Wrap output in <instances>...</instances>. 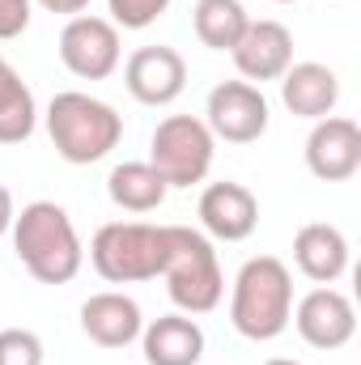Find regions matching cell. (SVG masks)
Returning <instances> with one entry per match:
<instances>
[{"label":"cell","mask_w":361,"mask_h":365,"mask_svg":"<svg viewBox=\"0 0 361 365\" xmlns=\"http://www.w3.org/2000/svg\"><path fill=\"white\" fill-rule=\"evenodd\" d=\"M13 251L21 268L34 276L39 284H68L77 280L86 264V247L77 238L73 217L56 200H34L13 217Z\"/></svg>","instance_id":"obj_1"},{"label":"cell","mask_w":361,"mask_h":365,"mask_svg":"<svg viewBox=\"0 0 361 365\" xmlns=\"http://www.w3.org/2000/svg\"><path fill=\"white\" fill-rule=\"evenodd\" d=\"M293 319V276L276 255H255L234 276L230 293V323L238 336L264 344L276 340Z\"/></svg>","instance_id":"obj_2"},{"label":"cell","mask_w":361,"mask_h":365,"mask_svg":"<svg viewBox=\"0 0 361 365\" xmlns=\"http://www.w3.org/2000/svg\"><path fill=\"white\" fill-rule=\"evenodd\" d=\"M47 136L68 166H93L119 145L123 119L111 102L93 93L64 90L47 102Z\"/></svg>","instance_id":"obj_3"},{"label":"cell","mask_w":361,"mask_h":365,"mask_svg":"<svg viewBox=\"0 0 361 365\" xmlns=\"http://www.w3.org/2000/svg\"><path fill=\"white\" fill-rule=\"evenodd\" d=\"M171 259V225L149 221H106L90 242V264L106 284L158 280Z\"/></svg>","instance_id":"obj_4"},{"label":"cell","mask_w":361,"mask_h":365,"mask_svg":"<svg viewBox=\"0 0 361 365\" xmlns=\"http://www.w3.org/2000/svg\"><path fill=\"white\" fill-rule=\"evenodd\" d=\"M166 293L183 314H208L225 297V276L217 264L213 238L191 230V225H171V259H166Z\"/></svg>","instance_id":"obj_5"},{"label":"cell","mask_w":361,"mask_h":365,"mask_svg":"<svg viewBox=\"0 0 361 365\" xmlns=\"http://www.w3.org/2000/svg\"><path fill=\"white\" fill-rule=\"evenodd\" d=\"M217 153V136L195 115H166L149 136V166L166 187H195L208 179Z\"/></svg>","instance_id":"obj_6"},{"label":"cell","mask_w":361,"mask_h":365,"mask_svg":"<svg viewBox=\"0 0 361 365\" xmlns=\"http://www.w3.org/2000/svg\"><path fill=\"white\" fill-rule=\"evenodd\" d=\"M204 123L225 145H255L268 132V98L251 81H221L208 90Z\"/></svg>","instance_id":"obj_7"},{"label":"cell","mask_w":361,"mask_h":365,"mask_svg":"<svg viewBox=\"0 0 361 365\" xmlns=\"http://www.w3.org/2000/svg\"><path fill=\"white\" fill-rule=\"evenodd\" d=\"M119 26H111L106 17L77 13L64 21L60 30V64L81 77V81H106L119 68Z\"/></svg>","instance_id":"obj_8"},{"label":"cell","mask_w":361,"mask_h":365,"mask_svg":"<svg viewBox=\"0 0 361 365\" xmlns=\"http://www.w3.org/2000/svg\"><path fill=\"white\" fill-rule=\"evenodd\" d=\"M289 323L298 327V336H302L310 349H323V353H336V349H345V344L357 336V310H353V302H349L340 289H332V284L310 289V293L293 306V319H289Z\"/></svg>","instance_id":"obj_9"},{"label":"cell","mask_w":361,"mask_h":365,"mask_svg":"<svg viewBox=\"0 0 361 365\" xmlns=\"http://www.w3.org/2000/svg\"><path fill=\"white\" fill-rule=\"evenodd\" d=\"M306 166L323 182H345L361 170V128L349 115L315 119L306 136Z\"/></svg>","instance_id":"obj_10"},{"label":"cell","mask_w":361,"mask_h":365,"mask_svg":"<svg viewBox=\"0 0 361 365\" xmlns=\"http://www.w3.org/2000/svg\"><path fill=\"white\" fill-rule=\"evenodd\" d=\"M200 225L208 238L217 242H247L260 225V200L251 187L234 179H221V182H208L200 191Z\"/></svg>","instance_id":"obj_11"},{"label":"cell","mask_w":361,"mask_h":365,"mask_svg":"<svg viewBox=\"0 0 361 365\" xmlns=\"http://www.w3.org/2000/svg\"><path fill=\"white\" fill-rule=\"evenodd\" d=\"M123 86L141 106H171L187 90V60L175 47H141L123 64Z\"/></svg>","instance_id":"obj_12"},{"label":"cell","mask_w":361,"mask_h":365,"mask_svg":"<svg viewBox=\"0 0 361 365\" xmlns=\"http://www.w3.org/2000/svg\"><path fill=\"white\" fill-rule=\"evenodd\" d=\"M234 56V68L243 73V81H280L285 68L293 64V34L289 26L272 21V17H260L247 26V34L238 38V47L230 51Z\"/></svg>","instance_id":"obj_13"},{"label":"cell","mask_w":361,"mask_h":365,"mask_svg":"<svg viewBox=\"0 0 361 365\" xmlns=\"http://www.w3.org/2000/svg\"><path fill=\"white\" fill-rule=\"evenodd\" d=\"M81 331L98 349H128L141 340L145 314H141L136 297H128L119 289H102V293L81 302Z\"/></svg>","instance_id":"obj_14"},{"label":"cell","mask_w":361,"mask_h":365,"mask_svg":"<svg viewBox=\"0 0 361 365\" xmlns=\"http://www.w3.org/2000/svg\"><path fill=\"white\" fill-rule=\"evenodd\" d=\"M293 264L315 284H336L349 272V238L327 221H310L293 234Z\"/></svg>","instance_id":"obj_15"},{"label":"cell","mask_w":361,"mask_h":365,"mask_svg":"<svg viewBox=\"0 0 361 365\" xmlns=\"http://www.w3.org/2000/svg\"><path fill=\"white\" fill-rule=\"evenodd\" d=\"M280 102L298 119H327L340 102V77L327 64H315V60L289 64L285 77H280Z\"/></svg>","instance_id":"obj_16"},{"label":"cell","mask_w":361,"mask_h":365,"mask_svg":"<svg viewBox=\"0 0 361 365\" xmlns=\"http://www.w3.org/2000/svg\"><path fill=\"white\" fill-rule=\"evenodd\" d=\"M141 349L149 365H200L204 357V327L191 314H162L153 323H145L141 331Z\"/></svg>","instance_id":"obj_17"},{"label":"cell","mask_w":361,"mask_h":365,"mask_svg":"<svg viewBox=\"0 0 361 365\" xmlns=\"http://www.w3.org/2000/svg\"><path fill=\"white\" fill-rule=\"evenodd\" d=\"M166 179L149 166V162H119L106 175V195L115 208L123 212H153L166 204Z\"/></svg>","instance_id":"obj_18"},{"label":"cell","mask_w":361,"mask_h":365,"mask_svg":"<svg viewBox=\"0 0 361 365\" xmlns=\"http://www.w3.org/2000/svg\"><path fill=\"white\" fill-rule=\"evenodd\" d=\"M247 26H251V13L243 9V0H195L191 9V30L213 51H234Z\"/></svg>","instance_id":"obj_19"},{"label":"cell","mask_w":361,"mask_h":365,"mask_svg":"<svg viewBox=\"0 0 361 365\" xmlns=\"http://www.w3.org/2000/svg\"><path fill=\"white\" fill-rule=\"evenodd\" d=\"M39 128V102L17 77L9 60H0V145H21Z\"/></svg>","instance_id":"obj_20"},{"label":"cell","mask_w":361,"mask_h":365,"mask_svg":"<svg viewBox=\"0 0 361 365\" xmlns=\"http://www.w3.org/2000/svg\"><path fill=\"white\" fill-rule=\"evenodd\" d=\"M47 349L30 327H4L0 331V365H43Z\"/></svg>","instance_id":"obj_21"},{"label":"cell","mask_w":361,"mask_h":365,"mask_svg":"<svg viewBox=\"0 0 361 365\" xmlns=\"http://www.w3.org/2000/svg\"><path fill=\"white\" fill-rule=\"evenodd\" d=\"M166 9H171V0H106V13H111L106 21L111 26H123V30H145Z\"/></svg>","instance_id":"obj_22"},{"label":"cell","mask_w":361,"mask_h":365,"mask_svg":"<svg viewBox=\"0 0 361 365\" xmlns=\"http://www.w3.org/2000/svg\"><path fill=\"white\" fill-rule=\"evenodd\" d=\"M30 26V0H0V43L26 34Z\"/></svg>","instance_id":"obj_23"},{"label":"cell","mask_w":361,"mask_h":365,"mask_svg":"<svg viewBox=\"0 0 361 365\" xmlns=\"http://www.w3.org/2000/svg\"><path fill=\"white\" fill-rule=\"evenodd\" d=\"M47 13H60V17H77V13H86L90 9V0H39Z\"/></svg>","instance_id":"obj_24"},{"label":"cell","mask_w":361,"mask_h":365,"mask_svg":"<svg viewBox=\"0 0 361 365\" xmlns=\"http://www.w3.org/2000/svg\"><path fill=\"white\" fill-rule=\"evenodd\" d=\"M13 217H17V208H13V195H9V187L0 182V238L13 230Z\"/></svg>","instance_id":"obj_25"},{"label":"cell","mask_w":361,"mask_h":365,"mask_svg":"<svg viewBox=\"0 0 361 365\" xmlns=\"http://www.w3.org/2000/svg\"><path fill=\"white\" fill-rule=\"evenodd\" d=\"M264 365H302V361H293V357H272V361H264Z\"/></svg>","instance_id":"obj_26"},{"label":"cell","mask_w":361,"mask_h":365,"mask_svg":"<svg viewBox=\"0 0 361 365\" xmlns=\"http://www.w3.org/2000/svg\"><path fill=\"white\" fill-rule=\"evenodd\" d=\"M272 4H293V0H272Z\"/></svg>","instance_id":"obj_27"},{"label":"cell","mask_w":361,"mask_h":365,"mask_svg":"<svg viewBox=\"0 0 361 365\" xmlns=\"http://www.w3.org/2000/svg\"><path fill=\"white\" fill-rule=\"evenodd\" d=\"M0 60H4V56H0Z\"/></svg>","instance_id":"obj_28"}]
</instances>
